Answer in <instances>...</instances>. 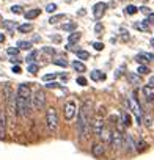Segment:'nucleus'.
<instances>
[{
    "mask_svg": "<svg viewBox=\"0 0 154 160\" xmlns=\"http://www.w3.org/2000/svg\"><path fill=\"white\" fill-rule=\"evenodd\" d=\"M137 11H138V8H137V7H134V5H127V7L124 8V13H126V14H129V16L135 14Z\"/></svg>",
    "mask_w": 154,
    "mask_h": 160,
    "instance_id": "393cba45",
    "label": "nucleus"
},
{
    "mask_svg": "<svg viewBox=\"0 0 154 160\" xmlns=\"http://www.w3.org/2000/svg\"><path fill=\"white\" fill-rule=\"evenodd\" d=\"M58 77V74L57 72H52V74H46L43 78H44V82H50V80H55Z\"/></svg>",
    "mask_w": 154,
    "mask_h": 160,
    "instance_id": "7c9ffc66",
    "label": "nucleus"
},
{
    "mask_svg": "<svg viewBox=\"0 0 154 160\" xmlns=\"http://www.w3.org/2000/svg\"><path fill=\"white\" fill-rule=\"evenodd\" d=\"M75 28H77V24H75V22H69V24H64V25H63V30H64V32H71V33H72Z\"/></svg>",
    "mask_w": 154,
    "mask_h": 160,
    "instance_id": "bb28decb",
    "label": "nucleus"
},
{
    "mask_svg": "<svg viewBox=\"0 0 154 160\" xmlns=\"http://www.w3.org/2000/svg\"><path fill=\"white\" fill-rule=\"evenodd\" d=\"M30 102H32V108L33 110H41L44 105H46V94L43 91H35L30 98Z\"/></svg>",
    "mask_w": 154,
    "mask_h": 160,
    "instance_id": "7ed1b4c3",
    "label": "nucleus"
},
{
    "mask_svg": "<svg viewBox=\"0 0 154 160\" xmlns=\"http://www.w3.org/2000/svg\"><path fill=\"white\" fill-rule=\"evenodd\" d=\"M95 32H96V33H101V32H102V25H101V22H98V24H96Z\"/></svg>",
    "mask_w": 154,
    "mask_h": 160,
    "instance_id": "de8ad7c7",
    "label": "nucleus"
},
{
    "mask_svg": "<svg viewBox=\"0 0 154 160\" xmlns=\"http://www.w3.org/2000/svg\"><path fill=\"white\" fill-rule=\"evenodd\" d=\"M52 39H54V41H55V42H60V41H61V38H60V36H54V38H52Z\"/></svg>",
    "mask_w": 154,
    "mask_h": 160,
    "instance_id": "3c124183",
    "label": "nucleus"
},
{
    "mask_svg": "<svg viewBox=\"0 0 154 160\" xmlns=\"http://www.w3.org/2000/svg\"><path fill=\"white\" fill-rule=\"evenodd\" d=\"M146 148H148V144H146V143H145L143 140H140V141L137 143V151H138V152H141V151H145Z\"/></svg>",
    "mask_w": 154,
    "mask_h": 160,
    "instance_id": "72a5a7b5",
    "label": "nucleus"
},
{
    "mask_svg": "<svg viewBox=\"0 0 154 160\" xmlns=\"http://www.w3.org/2000/svg\"><path fill=\"white\" fill-rule=\"evenodd\" d=\"M3 41H5V35L0 33V42H3Z\"/></svg>",
    "mask_w": 154,
    "mask_h": 160,
    "instance_id": "864d4df0",
    "label": "nucleus"
},
{
    "mask_svg": "<svg viewBox=\"0 0 154 160\" xmlns=\"http://www.w3.org/2000/svg\"><path fill=\"white\" fill-rule=\"evenodd\" d=\"M38 69H39V68H38V64H35V63H30V64H28V68H27V71H28L30 74H36V72H38Z\"/></svg>",
    "mask_w": 154,
    "mask_h": 160,
    "instance_id": "2f4dec72",
    "label": "nucleus"
},
{
    "mask_svg": "<svg viewBox=\"0 0 154 160\" xmlns=\"http://www.w3.org/2000/svg\"><path fill=\"white\" fill-rule=\"evenodd\" d=\"M91 154L95 157H102L105 154V144L104 143H95L91 148Z\"/></svg>",
    "mask_w": 154,
    "mask_h": 160,
    "instance_id": "f8f14e48",
    "label": "nucleus"
},
{
    "mask_svg": "<svg viewBox=\"0 0 154 160\" xmlns=\"http://www.w3.org/2000/svg\"><path fill=\"white\" fill-rule=\"evenodd\" d=\"M46 124L50 132H54L58 126V116H57V110L54 107L47 108V112H46Z\"/></svg>",
    "mask_w": 154,
    "mask_h": 160,
    "instance_id": "20e7f679",
    "label": "nucleus"
},
{
    "mask_svg": "<svg viewBox=\"0 0 154 160\" xmlns=\"http://www.w3.org/2000/svg\"><path fill=\"white\" fill-rule=\"evenodd\" d=\"M124 148H126L127 152H132V151L137 148V144H135L132 135H124Z\"/></svg>",
    "mask_w": 154,
    "mask_h": 160,
    "instance_id": "ddd939ff",
    "label": "nucleus"
},
{
    "mask_svg": "<svg viewBox=\"0 0 154 160\" xmlns=\"http://www.w3.org/2000/svg\"><path fill=\"white\" fill-rule=\"evenodd\" d=\"M19 50H21V49H19V47H10V49H8V50H7V52H8V53H10V55H14V57H16V55H18V53H19Z\"/></svg>",
    "mask_w": 154,
    "mask_h": 160,
    "instance_id": "4c0bfd02",
    "label": "nucleus"
},
{
    "mask_svg": "<svg viewBox=\"0 0 154 160\" xmlns=\"http://www.w3.org/2000/svg\"><path fill=\"white\" fill-rule=\"evenodd\" d=\"M110 144L113 149H120L124 146V135L120 129L116 130H112V138H110Z\"/></svg>",
    "mask_w": 154,
    "mask_h": 160,
    "instance_id": "39448f33",
    "label": "nucleus"
},
{
    "mask_svg": "<svg viewBox=\"0 0 154 160\" xmlns=\"http://www.w3.org/2000/svg\"><path fill=\"white\" fill-rule=\"evenodd\" d=\"M72 68L77 71V72H85V64L82 63V61H79V60H75V61H72Z\"/></svg>",
    "mask_w": 154,
    "mask_h": 160,
    "instance_id": "f3484780",
    "label": "nucleus"
},
{
    "mask_svg": "<svg viewBox=\"0 0 154 160\" xmlns=\"http://www.w3.org/2000/svg\"><path fill=\"white\" fill-rule=\"evenodd\" d=\"M63 19H64V14H55V16H50L49 24H57V22H60Z\"/></svg>",
    "mask_w": 154,
    "mask_h": 160,
    "instance_id": "a878e982",
    "label": "nucleus"
},
{
    "mask_svg": "<svg viewBox=\"0 0 154 160\" xmlns=\"http://www.w3.org/2000/svg\"><path fill=\"white\" fill-rule=\"evenodd\" d=\"M36 57H38V52H36V50H33V52H32V53H30V55L25 58V61H27V63H33Z\"/></svg>",
    "mask_w": 154,
    "mask_h": 160,
    "instance_id": "473e14b6",
    "label": "nucleus"
},
{
    "mask_svg": "<svg viewBox=\"0 0 154 160\" xmlns=\"http://www.w3.org/2000/svg\"><path fill=\"white\" fill-rule=\"evenodd\" d=\"M18 96H22V98H30V87L27 83H21L18 87Z\"/></svg>",
    "mask_w": 154,
    "mask_h": 160,
    "instance_id": "4468645a",
    "label": "nucleus"
},
{
    "mask_svg": "<svg viewBox=\"0 0 154 160\" xmlns=\"http://www.w3.org/2000/svg\"><path fill=\"white\" fill-rule=\"evenodd\" d=\"M11 71H13L14 74H21V72H22V69H21V66H18V64H16V66L13 64V69H11Z\"/></svg>",
    "mask_w": 154,
    "mask_h": 160,
    "instance_id": "c03bdc74",
    "label": "nucleus"
},
{
    "mask_svg": "<svg viewBox=\"0 0 154 160\" xmlns=\"http://www.w3.org/2000/svg\"><path fill=\"white\" fill-rule=\"evenodd\" d=\"M121 2H124V0H121Z\"/></svg>",
    "mask_w": 154,
    "mask_h": 160,
    "instance_id": "6e6d98bb",
    "label": "nucleus"
},
{
    "mask_svg": "<svg viewBox=\"0 0 154 160\" xmlns=\"http://www.w3.org/2000/svg\"><path fill=\"white\" fill-rule=\"evenodd\" d=\"M79 39H80V33H77V32H72V33L68 36V42H69V44L79 42Z\"/></svg>",
    "mask_w": 154,
    "mask_h": 160,
    "instance_id": "a211bd4d",
    "label": "nucleus"
},
{
    "mask_svg": "<svg viewBox=\"0 0 154 160\" xmlns=\"http://www.w3.org/2000/svg\"><path fill=\"white\" fill-rule=\"evenodd\" d=\"M93 47H95L96 50H102V49H104V44H102V42H93Z\"/></svg>",
    "mask_w": 154,
    "mask_h": 160,
    "instance_id": "79ce46f5",
    "label": "nucleus"
},
{
    "mask_svg": "<svg viewBox=\"0 0 154 160\" xmlns=\"http://www.w3.org/2000/svg\"><path fill=\"white\" fill-rule=\"evenodd\" d=\"M39 16V10H28L27 13H24V18L27 19V21H32V19H35V18H38Z\"/></svg>",
    "mask_w": 154,
    "mask_h": 160,
    "instance_id": "2eb2a0df",
    "label": "nucleus"
},
{
    "mask_svg": "<svg viewBox=\"0 0 154 160\" xmlns=\"http://www.w3.org/2000/svg\"><path fill=\"white\" fill-rule=\"evenodd\" d=\"M145 124H146V127H152V118L151 116H145Z\"/></svg>",
    "mask_w": 154,
    "mask_h": 160,
    "instance_id": "a19ab883",
    "label": "nucleus"
},
{
    "mask_svg": "<svg viewBox=\"0 0 154 160\" xmlns=\"http://www.w3.org/2000/svg\"><path fill=\"white\" fill-rule=\"evenodd\" d=\"M141 93H143L146 102H152L154 101V87L152 85H145L141 88Z\"/></svg>",
    "mask_w": 154,
    "mask_h": 160,
    "instance_id": "9d476101",
    "label": "nucleus"
},
{
    "mask_svg": "<svg viewBox=\"0 0 154 160\" xmlns=\"http://www.w3.org/2000/svg\"><path fill=\"white\" fill-rule=\"evenodd\" d=\"M55 10H57V5H55V3H49V5L46 7V11H47V13H55Z\"/></svg>",
    "mask_w": 154,
    "mask_h": 160,
    "instance_id": "e433bc0d",
    "label": "nucleus"
},
{
    "mask_svg": "<svg viewBox=\"0 0 154 160\" xmlns=\"http://www.w3.org/2000/svg\"><path fill=\"white\" fill-rule=\"evenodd\" d=\"M64 118L68 119V121H71L74 116H75V112H77V107H75V102L74 101H69V102H66V105H64Z\"/></svg>",
    "mask_w": 154,
    "mask_h": 160,
    "instance_id": "6e6552de",
    "label": "nucleus"
},
{
    "mask_svg": "<svg viewBox=\"0 0 154 160\" xmlns=\"http://www.w3.org/2000/svg\"><path fill=\"white\" fill-rule=\"evenodd\" d=\"M127 104H129L131 110L134 112V115L137 116V121H138V124H141L143 113H141V108H140V105H138V102H137V99H135V94H134V98H131V99L127 101Z\"/></svg>",
    "mask_w": 154,
    "mask_h": 160,
    "instance_id": "0eeeda50",
    "label": "nucleus"
},
{
    "mask_svg": "<svg viewBox=\"0 0 154 160\" xmlns=\"http://www.w3.org/2000/svg\"><path fill=\"white\" fill-rule=\"evenodd\" d=\"M134 27H135L137 30H140V32H148V22H146V21H143V22H135Z\"/></svg>",
    "mask_w": 154,
    "mask_h": 160,
    "instance_id": "6ab92c4d",
    "label": "nucleus"
},
{
    "mask_svg": "<svg viewBox=\"0 0 154 160\" xmlns=\"http://www.w3.org/2000/svg\"><path fill=\"white\" fill-rule=\"evenodd\" d=\"M18 30H19L21 33H28V32L33 30V25H32V24H24V25H19Z\"/></svg>",
    "mask_w": 154,
    "mask_h": 160,
    "instance_id": "412c9836",
    "label": "nucleus"
},
{
    "mask_svg": "<svg viewBox=\"0 0 154 160\" xmlns=\"http://www.w3.org/2000/svg\"><path fill=\"white\" fill-rule=\"evenodd\" d=\"M18 47L22 50H30L32 49V42L30 41H18Z\"/></svg>",
    "mask_w": 154,
    "mask_h": 160,
    "instance_id": "aec40b11",
    "label": "nucleus"
},
{
    "mask_svg": "<svg viewBox=\"0 0 154 160\" xmlns=\"http://www.w3.org/2000/svg\"><path fill=\"white\" fill-rule=\"evenodd\" d=\"M7 133V113L5 110H0V138H5Z\"/></svg>",
    "mask_w": 154,
    "mask_h": 160,
    "instance_id": "9b49d317",
    "label": "nucleus"
},
{
    "mask_svg": "<svg viewBox=\"0 0 154 160\" xmlns=\"http://www.w3.org/2000/svg\"><path fill=\"white\" fill-rule=\"evenodd\" d=\"M75 53H77V58L79 60H88L90 58V53L85 52V50H75Z\"/></svg>",
    "mask_w": 154,
    "mask_h": 160,
    "instance_id": "b1692460",
    "label": "nucleus"
},
{
    "mask_svg": "<svg viewBox=\"0 0 154 160\" xmlns=\"http://www.w3.org/2000/svg\"><path fill=\"white\" fill-rule=\"evenodd\" d=\"M146 57H148V60L149 61H154V53H145Z\"/></svg>",
    "mask_w": 154,
    "mask_h": 160,
    "instance_id": "09e8293b",
    "label": "nucleus"
},
{
    "mask_svg": "<svg viewBox=\"0 0 154 160\" xmlns=\"http://www.w3.org/2000/svg\"><path fill=\"white\" fill-rule=\"evenodd\" d=\"M90 104L85 102L80 110H79V115H77V132H79V138L80 140H85L90 133Z\"/></svg>",
    "mask_w": 154,
    "mask_h": 160,
    "instance_id": "f257e3e1",
    "label": "nucleus"
},
{
    "mask_svg": "<svg viewBox=\"0 0 154 160\" xmlns=\"http://www.w3.org/2000/svg\"><path fill=\"white\" fill-rule=\"evenodd\" d=\"M77 83L82 85V87H85V85H87V78L82 77V75H80V77H77Z\"/></svg>",
    "mask_w": 154,
    "mask_h": 160,
    "instance_id": "ea45409f",
    "label": "nucleus"
},
{
    "mask_svg": "<svg viewBox=\"0 0 154 160\" xmlns=\"http://www.w3.org/2000/svg\"><path fill=\"white\" fill-rule=\"evenodd\" d=\"M135 61L140 63V64H143V63H146V61H149V60H148V57H146L145 53H140V55L135 57Z\"/></svg>",
    "mask_w": 154,
    "mask_h": 160,
    "instance_id": "c756f323",
    "label": "nucleus"
},
{
    "mask_svg": "<svg viewBox=\"0 0 154 160\" xmlns=\"http://www.w3.org/2000/svg\"><path fill=\"white\" fill-rule=\"evenodd\" d=\"M146 22H148V24H154V14H152V13H151V14H148Z\"/></svg>",
    "mask_w": 154,
    "mask_h": 160,
    "instance_id": "49530a36",
    "label": "nucleus"
},
{
    "mask_svg": "<svg viewBox=\"0 0 154 160\" xmlns=\"http://www.w3.org/2000/svg\"><path fill=\"white\" fill-rule=\"evenodd\" d=\"M43 52L47 53V55H54L55 53V49L54 47H43Z\"/></svg>",
    "mask_w": 154,
    "mask_h": 160,
    "instance_id": "58836bf2",
    "label": "nucleus"
},
{
    "mask_svg": "<svg viewBox=\"0 0 154 160\" xmlns=\"http://www.w3.org/2000/svg\"><path fill=\"white\" fill-rule=\"evenodd\" d=\"M2 24H3V27H5V28H8V30H14V28L18 27V24H16V22H13V21H3Z\"/></svg>",
    "mask_w": 154,
    "mask_h": 160,
    "instance_id": "c85d7f7f",
    "label": "nucleus"
},
{
    "mask_svg": "<svg viewBox=\"0 0 154 160\" xmlns=\"http://www.w3.org/2000/svg\"><path fill=\"white\" fill-rule=\"evenodd\" d=\"M11 63H13V64H14V63L18 64V63H21V60H19V58H11Z\"/></svg>",
    "mask_w": 154,
    "mask_h": 160,
    "instance_id": "8fccbe9b",
    "label": "nucleus"
},
{
    "mask_svg": "<svg viewBox=\"0 0 154 160\" xmlns=\"http://www.w3.org/2000/svg\"><path fill=\"white\" fill-rule=\"evenodd\" d=\"M47 88H58V83L57 82H54V80H52V82H49L47 85H46Z\"/></svg>",
    "mask_w": 154,
    "mask_h": 160,
    "instance_id": "a18cd8bd",
    "label": "nucleus"
},
{
    "mask_svg": "<svg viewBox=\"0 0 154 160\" xmlns=\"http://www.w3.org/2000/svg\"><path fill=\"white\" fill-rule=\"evenodd\" d=\"M105 129V124H104V119L101 116H96L93 121H91V132L96 135V137H101V133L104 132Z\"/></svg>",
    "mask_w": 154,
    "mask_h": 160,
    "instance_id": "423d86ee",
    "label": "nucleus"
},
{
    "mask_svg": "<svg viewBox=\"0 0 154 160\" xmlns=\"http://www.w3.org/2000/svg\"><path fill=\"white\" fill-rule=\"evenodd\" d=\"M54 63H55V64H58V66H63V68H66V66H68V61H66V60H63V58H57V60H54Z\"/></svg>",
    "mask_w": 154,
    "mask_h": 160,
    "instance_id": "c9c22d12",
    "label": "nucleus"
},
{
    "mask_svg": "<svg viewBox=\"0 0 154 160\" xmlns=\"http://www.w3.org/2000/svg\"><path fill=\"white\" fill-rule=\"evenodd\" d=\"M91 80H95V82H98V80H104L105 78V74H102L101 71H98V69H95V71H91Z\"/></svg>",
    "mask_w": 154,
    "mask_h": 160,
    "instance_id": "dca6fc26",
    "label": "nucleus"
},
{
    "mask_svg": "<svg viewBox=\"0 0 154 160\" xmlns=\"http://www.w3.org/2000/svg\"><path fill=\"white\" fill-rule=\"evenodd\" d=\"M137 74H138V75H145V74H149V68H148L146 64H140V66L137 68Z\"/></svg>",
    "mask_w": 154,
    "mask_h": 160,
    "instance_id": "5701e85b",
    "label": "nucleus"
},
{
    "mask_svg": "<svg viewBox=\"0 0 154 160\" xmlns=\"http://www.w3.org/2000/svg\"><path fill=\"white\" fill-rule=\"evenodd\" d=\"M11 13H13V14H21V13H22V7L13 5V7H11Z\"/></svg>",
    "mask_w": 154,
    "mask_h": 160,
    "instance_id": "f704fd0d",
    "label": "nucleus"
},
{
    "mask_svg": "<svg viewBox=\"0 0 154 160\" xmlns=\"http://www.w3.org/2000/svg\"><path fill=\"white\" fill-rule=\"evenodd\" d=\"M127 80H129L131 83H135V85L140 83V77L135 75V74H127Z\"/></svg>",
    "mask_w": 154,
    "mask_h": 160,
    "instance_id": "cd10ccee",
    "label": "nucleus"
},
{
    "mask_svg": "<svg viewBox=\"0 0 154 160\" xmlns=\"http://www.w3.org/2000/svg\"><path fill=\"white\" fill-rule=\"evenodd\" d=\"M138 10H140L143 14H151V10H149L148 7H141V8H138Z\"/></svg>",
    "mask_w": 154,
    "mask_h": 160,
    "instance_id": "37998d69",
    "label": "nucleus"
},
{
    "mask_svg": "<svg viewBox=\"0 0 154 160\" xmlns=\"http://www.w3.org/2000/svg\"><path fill=\"white\" fill-rule=\"evenodd\" d=\"M151 46H154V39H151Z\"/></svg>",
    "mask_w": 154,
    "mask_h": 160,
    "instance_id": "5fc2aeb1",
    "label": "nucleus"
},
{
    "mask_svg": "<svg viewBox=\"0 0 154 160\" xmlns=\"http://www.w3.org/2000/svg\"><path fill=\"white\" fill-rule=\"evenodd\" d=\"M132 119H131V116L127 115V113H121V122H123V126H126V127H129L132 122H131Z\"/></svg>",
    "mask_w": 154,
    "mask_h": 160,
    "instance_id": "4be33fe9",
    "label": "nucleus"
},
{
    "mask_svg": "<svg viewBox=\"0 0 154 160\" xmlns=\"http://www.w3.org/2000/svg\"><path fill=\"white\" fill-rule=\"evenodd\" d=\"M149 85H152V87H154V75L149 78Z\"/></svg>",
    "mask_w": 154,
    "mask_h": 160,
    "instance_id": "603ef678",
    "label": "nucleus"
},
{
    "mask_svg": "<svg viewBox=\"0 0 154 160\" xmlns=\"http://www.w3.org/2000/svg\"><path fill=\"white\" fill-rule=\"evenodd\" d=\"M105 10H107V3L98 2V3L93 7V16H95V19H101V18L105 14Z\"/></svg>",
    "mask_w": 154,
    "mask_h": 160,
    "instance_id": "1a4fd4ad",
    "label": "nucleus"
},
{
    "mask_svg": "<svg viewBox=\"0 0 154 160\" xmlns=\"http://www.w3.org/2000/svg\"><path fill=\"white\" fill-rule=\"evenodd\" d=\"M30 108H32L30 98H22V96H18L16 98V112H18V116H21V118L28 116Z\"/></svg>",
    "mask_w": 154,
    "mask_h": 160,
    "instance_id": "f03ea898",
    "label": "nucleus"
}]
</instances>
